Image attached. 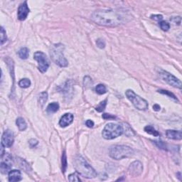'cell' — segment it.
Returning <instances> with one entry per match:
<instances>
[{
  "label": "cell",
  "instance_id": "obj_1",
  "mask_svg": "<svg viewBox=\"0 0 182 182\" xmlns=\"http://www.w3.org/2000/svg\"><path fill=\"white\" fill-rule=\"evenodd\" d=\"M91 19L100 26L115 27L131 21L132 15L129 11L124 9H103L94 11Z\"/></svg>",
  "mask_w": 182,
  "mask_h": 182
},
{
  "label": "cell",
  "instance_id": "obj_2",
  "mask_svg": "<svg viewBox=\"0 0 182 182\" xmlns=\"http://www.w3.org/2000/svg\"><path fill=\"white\" fill-rule=\"evenodd\" d=\"M74 167L77 173L87 178H93L97 176V172L82 156H77L74 160Z\"/></svg>",
  "mask_w": 182,
  "mask_h": 182
},
{
  "label": "cell",
  "instance_id": "obj_3",
  "mask_svg": "<svg viewBox=\"0 0 182 182\" xmlns=\"http://www.w3.org/2000/svg\"><path fill=\"white\" fill-rule=\"evenodd\" d=\"M64 48L65 47L63 44H53L50 50V55L52 60L60 67H66L68 65V60L63 54Z\"/></svg>",
  "mask_w": 182,
  "mask_h": 182
},
{
  "label": "cell",
  "instance_id": "obj_4",
  "mask_svg": "<svg viewBox=\"0 0 182 182\" xmlns=\"http://www.w3.org/2000/svg\"><path fill=\"white\" fill-rule=\"evenodd\" d=\"M134 154V150L131 147L125 145H113L109 150V155L111 158L116 160L129 158Z\"/></svg>",
  "mask_w": 182,
  "mask_h": 182
},
{
  "label": "cell",
  "instance_id": "obj_5",
  "mask_svg": "<svg viewBox=\"0 0 182 182\" xmlns=\"http://www.w3.org/2000/svg\"><path fill=\"white\" fill-rule=\"evenodd\" d=\"M124 129L122 125L114 123H108L102 132V136L105 139H112L123 134Z\"/></svg>",
  "mask_w": 182,
  "mask_h": 182
},
{
  "label": "cell",
  "instance_id": "obj_6",
  "mask_svg": "<svg viewBox=\"0 0 182 182\" xmlns=\"http://www.w3.org/2000/svg\"><path fill=\"white\" fill-rule=\"evenodd\" d=\"M125 95L129 101L133 104V105L139 110H145L148 108V103L136 94L132 90H127L125 92Z\"/></svg>",
  "mask_w": 182,
  "mask_h": 182
},
{
  "label": "cell",
  "instance_id": "obj_7",
  "mask_svg": "<svg viewBox=\"0 0 182 182\" xmlns=\"http://www.w3.org/2000/svg\"><path fill=\"white\" fill-rule=\"evenodd\" d=\"M34 58L37 61L39 70L41 73H46L50 65V62L46 55L41 51H37L34 53Z\"/></svg>",
  "mask_w": 182,
  "mask_h": 182
},
{
  "label": "cell",
  "instance_id": "obj_8",
  "mask_svg": "<svg viewBox=\"0 0 182 182\" xmlns=\"http://www.w3.org/2000/svg\"><path fill=\"white\" fill-rule=\"evenodd\" d=\"M160 76L164 81L166 82L170 86L174 87V88L181 89V80L175 77L174 75L171 74L169 72L164 70H160Z\"/></svg>",
  "mask_w": 182,
  "mask_h": 182
},
{
  "label": "cell",
  "instance_id": "obj_9",
  "mask_svg": "<svg viewBox=\"0 0 182 182\" xmlns=\"http://www.w3.org/2000/svg\"><path fill=\"white\" fill-rule=\"evenodd\" d=\"M1 161L0 163V171L4 174H9L12 167V157L9 153H4L1 156Z\"/></svg>",
  "mask_w": 182,
  "mask_h": 182
},
{
  "label": "cell",
  "instance_id": "obj_10",
  "mask_svg": "<svg viewBox=\"0 0 182 182\" xmlns=\"http://www.w3.org/2000/svg\"><path fill=\"white\" fill-rule=\"evenodd\" d=\"M14 136L12 131L7 129L4 132L1 137V145L5 147H11L14 144Z\"/></svg>",
  "mask_w": 182,
  "mask_h": 182
},
{
  "label": "cell",
  "instance_id": "obj_11",
  "mask_svg": "<svg viewBox=\"0 0 182 182\" xmlns=\"http://www.w3.org/2000/svg\"><path fill=\"white\" fill-rule=\"evenodd\" d=\"M143 171V166L139 161H135L129 165L128 168L129 174L133 176H138Z\"/></svg>",
  "mask_w": 182,
  "mask_h": 182
},
{
  "label": "cell",
  "instance_id": "obj_12",
  "mask_svg": "<svg viewBox=\"0 0 182 182\" xmlns=\"http://www.w3.org/2000/svg\"><path fill=\"white\" fill-rule=\"evenodd\" d=\"M29 7L27 5V1L22 3L18 9V19L20 21H24L27 18L28 14H29Z\"/></svg>",
  "mask_w": 182,
  "mask_h": 182
},
{
  "label": "cell",
  "instance_id": "obj_13",
  "mask_svg": "<svg viewBox=\"0 0 182 182\" xmlns=\"http://www.w3.org/2000/svg\"><path fill=\"white\" fill-rule=\"evenodd\" d=\"M73 121V115L71 113H65L60 118L59 121V125L61 127H65L70 125Z\"/></svg>",
  "mask_w": 182,
  "mask_h": 182
},
{
  "label": "cell",
  "instance_id": "obj_14",
  "mask_svg": "<svg viewBox=\"0 0 182 182\" xmlns=\"http://www.w3.org/2000/svg\"><path fill=\"white\" fill-rule=\"evenodd\" d=\"M167 137L169 139H174V140H181L182 139V133L180 130H172L169 129L166 132Z\"/></svg>",
  "mask_w": 182,
  "mask_h": 182
},
{
  "label": "cell",
  "instance_id": "obj_15",
  "mask_svg": "<svg viewBox=\"0 0 182 182\" xmlns=\"http://www.w3.org/2000/svg\"><path fill=\"white\" fill-rule=\"evenodd\" d=\"M9 175V181L11 182H16L22 181V175H21V171L19 170H11L8 174Z\"/></svg>",
  "mask_w": 182,
  "mask_h": 182
},
{
  "label": "cell",
  "instance_id": "obj_16",
  "mask_svg": "<svg viewBox=\"0 0 182 182\" xmlns=\"http://www.w3.org/2000/svg\"><path fill=\"white\" fill-rule=\"evenodd\" d=\"M16 126L20 131H24L27 128V124L23 117H18L16 120Z\"/></svg>",
  "mask_w": 182,
  "mask_h": 182
},
{
  "label": "cell",
  "instance_id": "obj_17",
  "mask_svg": "<svg viewBox=\"0 0 182 182\" xmlns=\"http://www.w3.org/2000/svg\"><path fill=\"white\" fill-rule=\"evenodd\" d=\"M59 109V104L56 102H53L50 103L48 105V107H47L46 111L48 113H50V114H53V113L56 112Z\"/></svg>",
  "mask_w": 182,
  "mask_h": 182
},
{
  "label": "cell",
  "instance_id": "obj_18",
  "mask_svg": "<svg viewBox=\"0 0 182 182\" xmlns=\"http://www.w3.org/2000/svg\"><path fill=\"white\" fill-rule=\"evenodd\" d=\"M18 55L22 59H27L29 57V50L27 47H23L19 51Z\"/></svg>",
  "mask_w": 182,
  "mask_h": 182
},
{
  "label": "cell",
  "instance_id": "obj_19",
  "mask_svg": "<svg viewBox=\"0 0 182 182\" xmlns=\"http://www.w3.org/2000/svg\"><path fill=\"white\" fill-rule=\"evenodd\" d=\"M145 131L147 133L152 134V135L155 136V137H159V136L160 135V132H158V131L156 130V129L151 125L146 126L145 127Z\"/></svg>",
  "mask_w": 182,
  "mask_h": 182
},
{
  "label": "cell",
  "instance_id": "obj_20",
  "mask_svg": "<svg viewBox=\"0 0 182 182\" xmlns=\"http://www.w3.org/2000/svg\"><path fill=\"white\" fill-rule=\"evenodd\" d=\"M158 93H161V94H163V95H165V96H167L168 98H171V99L173 100L174 101H176V102H178V99H177V98L176 96H174V95L173 94V93H171L170 91H166V90H159L158 91Z\"/></svg>",
  "mask_w": 182,
  "mask_h": 182
},
{
  "label": "cell",
  "instance_id": "obj_21",
  "mask_svg": "<svg viewBox=\"0 0 182 182\" xmlns=\"http://www.w3.org/2000/svg\"><path fill=\"white\" fill-rule=\"evenodd\" d=\"M61 165H62V172L63 174L66 171L67 169V157L66 154H65V151H63V155H62V159H61Z\"/></svg>",
  "mask_w": 182,
  "mask_h": 182
},
{
  "label": "cell",
  "instance_id": "obj_22",
  "mask_svg": "<svg viewBox=\"0 0 182 182\" xmlns=\"http://www.w3.org/2000/svg\"><path fill=\"white\" fill-rule=\"evenodd\" d=\"M47 100H48V93L46 92H44V93H41L39 95V100L42 107L44 105V104L46 102Z\"/></svg>",
  "mask_w": 182,
  "mask_h": 182
},
{
  "label": "cell",
  "instance_id": "obj_23",
  "mask_svg": "<svg viewBox=\"0 0 182 182\" xmlns=\"http://www.w3.org/2000/svg\"><path fill=\"white\" fill-rule=\"evenodd\" d=\"M96 91L98 94L103 95L107 93V88L105 85L103 84H98V86L96 87Z\"/></svg>",
  "mask_w": 182,
  "mask_h": 182
},
{
  "label": "cell",
  "instance_id": "obj_24",
  "mask_svg": "<svg viewBox=\"0 0 182 182\" xmlns=\"http://www.w3.org/2000/svg\"><path fill=\"white\" fill-rule=\"evenodd\" d=\"M19 86L21 88H27L31 86V81L29 78H23L19 82Z\"/></svg>",
  "mask_w": 182,
  "mask_h": 182
},
{
  "label": "cell",
  "instance_id": "obj_25",
  "mask_svg": "<svg viewBox=\"0 0 182 182\" xmlns=\"http://www.w3.org/2000/svg\"><path fill=\"white\" fill-rule=\"evenodd\" d=\"M107 101H108V100L105 99V100H103L102 101V102L100 103V104L98 105L96 108V110L99 112H103V111L105 110V108L106 105H107Z\"/></svg>",
  "mask_w": 182,
  "mask_h": 182
},
{
  "label": "cell",
  "instance_id": "obj_26",
  "mask_svg": "<svg viewBox=\"0 0 182 182\" xmlns=\"http://www.w3.org/2000/svg\"><path fill=\"white\" fill-rule=\"evenodd\" d=\"M159 24H160L161 29L164 32H167L170 29L169 24L167 22H165V21H161V22H159Z\"/></svg>",
  "mask_w": 182,
  "mask_h": 182
},
{
  "label": "cell",
  "instance_id": "obj_27",
  "mask_svg": "<svg viewBox=\"0 0 182 182\" xmlns=\"http://www.w3.org/2000/svg\"><path fill=\"white\" fill-rule=\"evenodd\" d=\"M1 45H3L7 40V37L6 35V31L2 27H1Z\"/></svg>",
  "mask_w": 182,
  "mask_h": 182
},
{
  "label": "cell",
  "instance_id": "obj_28",
  "mask_svg": "<svg viewBox=\"0 0 182 182\" xmlns=\"http://www.w3.org/2000/svg\"><path fill=\"white\" fill-rule=\"evenodd\" d=\"M68 181H71V182H80L81 180H80V178L78 177V175L77 174L75 173H73V174H70L69 176H68Z\"/></svg>",
  "mask_w": 182,
  "mask_h": 182
},
{
  "label": "cell",
  "instance_id": "obj_29",
  "mask_svg": "<svg viewBox=\"0 0 182 182\" xmlns=\"http://www.w3.org/2000/svg\"><path fill=\"white\" fill-rule=\"evenodd\" d=\"M96 45L98 48H104L105 47V42L102 39H98L96 41Z\"/></svg>",
  "mask_w": 182,
  "mask_h": 182
},
{
  "label": "cell",
  "instance_id": "obj_30",
  "mask_svg": "<svg viewBox=\"0 0 182 182\" xmlns=\"http://www.w3.org/2000/svg\"><path fill=\"white\" fill-rule=\"evenodd\" d=\"M155 143L157 145V147H160V149H162V150H167L166 144H165L164 142H162V141H160H160H155Z\"/></svg>",
  "mask_w": 182,
  "mask_h": 182
},
{
  "label": "cell",
  "instance_id": "obj_31",
  "mask_svg": "<svg viewBox=\"0 0 182 182\" xmlns=\"http://www.w3.org/2000/svg\"><path fill=\"white\" fill-rule=\"evenodd\" d=\"M102 117L105 119H114L116 118L115 116L112 115L111 114H108V113H103Z\"/></svg>",
  "mask_w": 182,
  "mask_h": 182
},
{
  "label": "cell",
  "instance_id": "obj_32",
  "mask_svg": "<svg viewBox=\"0 0 182 182\" xmlns=\"http://www.w3.org/2000/svg\"><path fill=\"white\" fill-rule=\"evenodd\" d=\"M151 18H152V19H154V20L158 21V22H160L162 20V19H163V16L161 15V14H155V15L151 16Z\"/></svg>",
  "mask_w": 182,
  "mask_h": 182
},
{
  "label": "cell",
  "instance_id": "obj_33",
  "mask_svg": "<svg viewBox=\"0 0 182 182\" xmlns=\"http://www.w3.org/2000/svg\"><path fill=\"white\" fill-rule=\"evenodd\" d=\"M29 145H30L31 148H34V147H35L36 146L38 145L39 142H38V140H37L36 139H32L29 140Z\"/></svg>",
  "mask_w": 182,
  "mask_h": 182
},
{
  "label": "cell",
  "instance_id": "obj_34",
  "mask_svg": "<svg viewBox=\"0 0 182 182\" xmlns=\"http://www.w3.org/2000/svg\"><path fill=\"white\" fill-rule=\"evenodd\" d=\"M86 124L88 127L91 128V127H93V126H94V122H93V121L91 120V119H88V120L86 121Z\"/></svg>",
  "mask_w": 182,
  "mask_h": 182
},
{
  "label": "cell",
  "instance_id": "obj_35",
  "mask_svg": "<svg viewBox=\"0 0 182 182\" xmlns=\"http://www.w3.org/2000/svg\"><path fill=\"white\" fill-rule=\"evenodd\" d=\"M153 109H154V110H155V111H160V106L158 104L154 105Z\"/></svg>",
  "mask_w": 182,
  "mask_h": 182
},
{
  "label": "cell",
  "instance_id": "obj_36",
  "mask_svg": "<svg viewBox=\"0 0 182 182\" xmlns=\"http://www.w3.org/2000/svg\"><path fill=\"white\" fill-rule=\"evenodd\" d=\"M176 174L178 175V176H177V177H178V178H179L180 181H181V172H178V173H177Z\"/></svg>",
  "mask_w": 182,
  "mask_h": 182
}]
</instances>
